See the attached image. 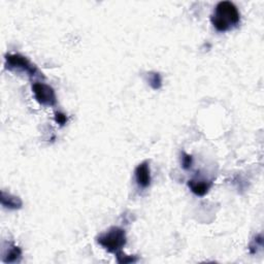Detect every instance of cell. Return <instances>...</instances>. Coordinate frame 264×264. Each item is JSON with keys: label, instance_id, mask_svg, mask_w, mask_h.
<instances>
[{"label": "cell", "instance_id": "obj_1", "mask_svg": "<svg viewBox=\"0 0 264 264\" xmlns=\"http://www.w3.org/2000/svg\"><path fill=\"white\" fill-rule=\"evenodd\" d=\"M214 28L219 32H226L234 29L241 22V14L237 8L230 2L219 3L210 17Z\"/></svg>", "mask_w": 264, "mask_h": 264}, {"label": "cell", "instance_id": "obj_2", "mask_svg": "<svg viewBox=\"0 0 264 264\" xmlns=\"http://www.w3.org/2000/svg\"><path fill=\"white\" fill-rule=\"evenodd\" d=\"M96 241L103 249L117 255L118 253L122 252V249L125 247L127 243V237L126 232L123 228L114 226L108 231L99 234Z\"/></svg>", "mask_w": 264, "mask_h": 264}, {"label": "cell", "instance_id": "obj_3", "mask_svg": "<svg viewBox=\"0 0 264 264\" xmlns=\"http://www.w3.org/2000/svg\"><path fill=\"white\" fill-rule=\"evenodd\" d=\"M5 66L8 70H21L27 73L30 77H43L36 65L31 63L28 58L21 54H7Z\"/></svg>", "mask_w": 264, "mask_h": 264}, {"label": "cell", "instance_id": "obj_4", "mask_svg": "<svg viewBox=\"0 0 264 264\" xmlns=\"http://www.w3.org/2000/svg\"><path fill=\"white\" fill-rule=\"evenodd\" d=\"M32 92L36 101L43 107H55L57 103V97L55 90L50 85L36 82L32 85Z\"/></svg>", "mask_w": 264, "mask_h": 264}, {"label": "cell", "instance_id": "obj_5", "mask_svg": "<svg viewBox=\"0 0 264 264\" xmlns=\"http://www.w3.org/2000/svg\"><path fill=\"white\" fill-rule=\"evenodd\" d=\"M135 177L138 186L142 189L148 188L151 185V169L149 161L139 164L135 170Z\"/></svg>", "mask_w": 264, "mask_h": 264}, {"label": "cell", "instance_id": "obj_6", "mask_svg": "<svg viewBox=\"0 0 264 264\" xmlns=\"http://www.w3.org/2000/svg\"><path fill=\"white\" fill-rule=\"evenodd\" d=\"M213 186V182L201 178H194L188 181V187L196 196H204Z\"/></svg>", "mask_w": 264, "mask_h": 264}, {"label": "cell", "instance_id": "obj_7", "mask_svg": "<svg viewBox=\"0 0 264 264\" xmlns=\"http://www.w3.org/2000/svg\"><path fill=\"white\" fill-rule=\"evenodd\" d=\"M4 207L9 209H19L22 207L23 202L20 197L15 196L6 191H2V198H0Z\"/></svg>", "mask_w": 264, "mask_h": 264}, {"label": "cell", "instance_id": "obj_8", "mask_svg": "<svg viewBox=\"0 0 264 264\" xmlns=\"http://www.w3.org/2000/svg\"><path fill=\"white\" fill-rule=\"evenodd\" d=\"M21 258H22V250L15 245H11L7 249H5L3 253V261L5 263H15L20 261Z\"/></svg>", "mask_w": 264, "mask_h": 264}, {"label": "cell", "instance_id": "obj_9", "mask_svg": "<svg viewBox=\"0 0 264 264\" xmlns=\"http://www.w3.org/2000/svg\"><path fill=\"white\" fill-rule=\"evenodd\" d=\"M149 83H150V86L154 90L160 89L161 86H162V77H161L160 73L151 72L150 73V77H149Z\"/></svg>", "mask_w": 264, "mask_h": 264}, {"label": "cell", "instance_id": "obj_10", "mask_svg": "<svg viewBox=\"0 0 264 264\" xmlns=\"http://www.w3.org/2000/svg\"><path fill=\"white\" fill-rule=\"evenodd\" d=\"M181 164L184 169H190L193 164V157L187 153L182 152L181 154Z\"/></svg>", "mask_w": 264, "mask_h": 264}, {"label": "cell", "instance_id": "obj_11", "mask_svg": "<svg viewBox=\"0 0 264 264\" xmlns=\"http://www.w3.org/2000/svg\"><path fill=\"white\" fill-rule=\"evenodd\" d=\"M117 261L121 264H125V263H135L139 260V258L137 256H127L125 255L123 252H120L118 253L117 255Z\"/></svg>", "mask_w": 264, "mask_h": 264}, {"label": "cell", "instance_id": "obj_12", "mask_svg": "<svg viewBox=\"0 0 264 264\" xmlns=\"http://www.w3.org/2000/svg\"><path fill=\"white\" fill-rule=\"evenodd\" d=\"M55 121H56V123L59 124L60 126H64V125L66 124V122H67V117H66V115H65L64 113H62V112H57V113L55 114Z\"/></svg>", "mask_w": 264, "mask_h": 264}]
</instances>
